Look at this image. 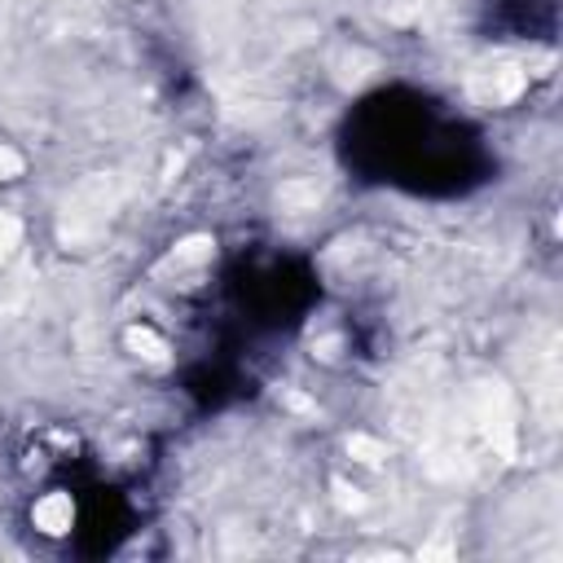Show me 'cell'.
Segmentation results:
<instances>
[{
    "label": "cell",
    "instance_id": "obj_2",
    "mask_svg": "<svg viewBox=\"0 0 563 563\" xmlns=\"http://www.w3.org/2000/svg\"><path fill=\"white\" fill-rule=\"evenodd\" d=\"M462 413H466V422L479 431V440L493 449V457H501V462L515 457V435H519V427H515V405H510V391H506L497 378L475 383V387L466 391Z\"/></svg>",
    "mask_w": 563,
    "mask_h": 563
},
{
    "label": "cell",
    "instance_id": "obj_1",
    "mask_svg": "<svg viewBox=\"0 0 563 563\" xmlns=\"http://www.w3.org/2000/svg\"><path fill=\"white\" fill-rule=\"evenodd\" d=\"M119 202H123L119 176H106V172L84 176V180L62 198V211H57V238H62V246H66V251L92 246V242L110 229Z\"/></svg>",
    "mask_w": 563,
    "mask_h": 563
},
{
    "label": "cell",
    "instance_id": "obj_7",
    "mask_svg": "<svg viewBox=\"0 0 563 563\" xmlns=\"http://www.w3.org/2000/svg\"><path fill=\"white\" fill-rule=\"evenodd\" d=\"M347 453H352L356 462H365V466H378V462L387 457V449H383L374 435H361V431H356V435H347Z\"/></svg>",
    "mask_w": 563,
    "mask_h": 563
},
{
    "label": "cell",
    "instance_id": "obj_8",
    "mask_svg": "<svg viewBox=\"0 0 563 563\" xmlns=\"http://www.w3.org/2000/svg\"><path fill=\"white\" fill-rule=\"evenodd\" d=\"M18 242H22V224H18V216H13V211H0V264L18 251Z\"/></svg>",
    "mask_w": 563,
    "mask_h": 563
},
{
    "label": "cell",
    "instance_id": "obj_3",
    "mask_svg": "<svg viewBox=\"0 0 563 563\" xmlns=\"http://www.w3.org/2000/svg\"><path fill=\"white\" fill-rule=\"evenodd\" d=\"M523 88H528V66L519 57H493V62L475 66L471 79H466V97L475 106H488V110L519 101Z\"/></svg>",
    "mask_w": 563,
    "mask_h": 563
},
{
    "label": "cell",
    "instance_id": "obj_6",
    "mask_svg": "<svg viewBox=\"0 0 563 563\" xmlns=\"http://www.w3.org/2000/svg\"><path fill=\"white\" fill-rule=\"evenodd\" d=\"M216 255V242L207 238V233H194V238H180L176 246H172V255L163 260V268H198V264H207Z\"/></svg>",
    "mask_w": 563,
    "mask_h": 563
},
{
    "label": "cell",
    "instance_id": "obj_5",
    "mask_svg": "<svg viewBox=\"0 0 563 563\" xmlns=\"http://www.w3.org/2000/svg\"><path fill=\"white\" fill-rule=\"evenodd\" d=\"M123 343L132 356H141L145 365H167V339L154 330V325H128L123 330Z\"/></svg>",
    "mask_w": 563,
    "mask_h": 563
},
{
    "label": "cell",
    "instance_id": "obj_9",
    "mask_svg": "<svg viewBox=\"0 0 563 563\" xmlns=\"http://www.w3.org/2000/svg\"><path fill=\"white\" fill-rule=\"evenodd\" d=\"M22 176V154L13 145H0V180H13Z\"/></svg>",
    "mask_w": 563,
    "mask_h": 563
},
{
    "label": "cell",
    "instance_id": "obj_4",
    "mask_svg": "<svg viewBox=\"0 0 563 563\" xmlns=\"http://www.w3.org/2000/svg\"><path fill=\"white\" fill-rule=\"evenodd\" d=\"M31 523H35L40 532H48V537L70 532V523H75V501H70V493H44V497L31 506Z\"/></svg>",
    "mask_w": 563,
    "mask_h": 563
}]
</instances>
